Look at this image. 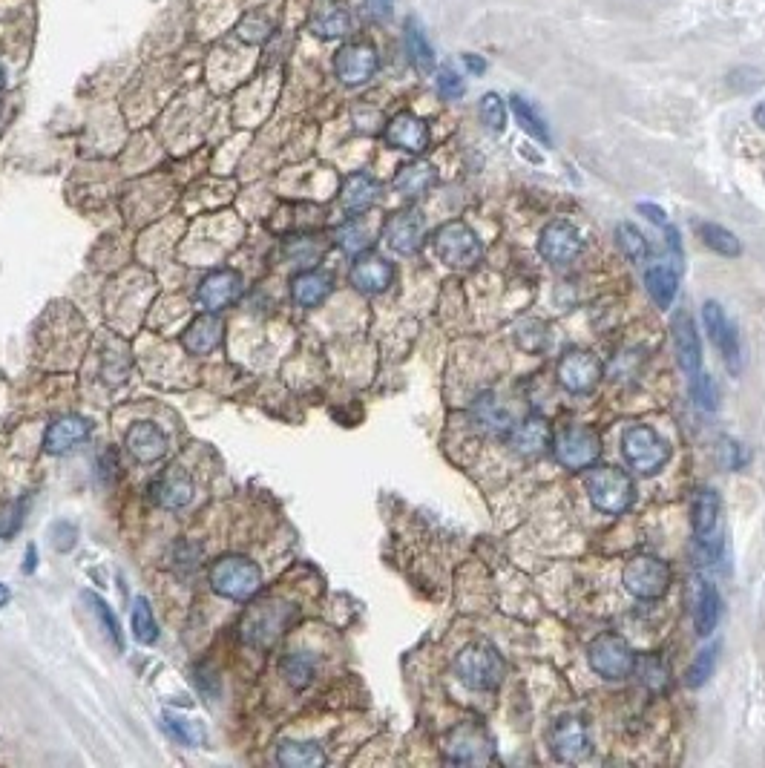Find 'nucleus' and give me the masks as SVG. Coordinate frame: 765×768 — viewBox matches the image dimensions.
Instances as JSON below:
<instances>
[{
    "label": "nucleus",
    "instance_id": "1",
    "mask_svg": "<svg viewBox=\"0 0 765 768\" xmlns=\"http://www.w3.org/2000/svg\"><path fill=\"white\" fill-rule=\"evenodd\" d=\"M208 584L222 599L251 602L262 587V570L245 556H219L208 567Z\"/></svg>",
    "mask_w": 765,
    "mask_h": 768
},
{
    "label": "nucleus",
    "instance_id": "2",
    "mask_svg": "<svg viewBox=\"0 0 765 768\" xmlns=\"http://www.w3.org/2000/svg\"><path fill=\"white\" fill-rule=\"evenodd\" d=\"M590 504L604 515H625L636 501V487L630 475L616 466H599L587 475Z\"/></svg>",
    "mask_w": 765,
    "mask_h": 768
},
{
    "label": "nucleus",
    "instance_id": "3",
    "mask_svg": "<svg viewBox=\"0 0 765 768\" xmlns=\"http://www.w3.org/2000/svg\"><path fill=\"white\" fill-rule=\"evenodd\" d=\"M504 659L492 645H466L455 659V674L472 691H495L504 682Z\"/></svg>",
    "mask_w": 765,
    "mask_h": 768
},
{
    "label": "nucleus",
    "instance_id": "4",
    "mask_svg": "<svg viewBox=\"0 0 765 768\" xmlns=\"http://www.w3.org/2000/svg\"><path fill=\"white\" fill-rule=\"evenodd\" d=\"M297 616V607L294 605H279V602H262V605L251 607L242 619V639L248 645H256V648H268L274 645L279 636L288 630V625L294 622Z\"/></svg>",
    "mask_w": 765,
    "mask_h": 768
},
{
    "label": "nucleus",
    "instance_id": "5",
    "mask_svg": "<svg viewBox=\"0 0 765 768\" xmlns=\"http://www.w3.org/2000/svg\"><path fill=\"white\" fill-rule=\"evenodd\" d=\"M553 452H556V461L564 469L581 472V469L599 461L602 438H599L596 429L573 423V426H564V429H558V435H553Z\"/></svg>",
    "mask_w": 765,
    "mask_h": 768
},
{
    "label": "nucleus",
    "instance_id": "6",
    "mask_svg": "<svg viewBox=\"0 0 765 768\" xmlns=\"http://www.w3.org/2000/svg\"><path fill=\"white\" fill-rule=\"evenodd\" d=\"M435 254L441 256L449 268H475L484 256V245L478 233L466 222H446L432 236Z\"/></svg>",
    "mask_w": 765,
    "mask_h": 768
},
{
    "label": "nucleus",
    "instance_id": "7",
    "mask_svg": "<svg viewBox=\"0 0 765 768\" xmlns=\"http://www.w3.org/2000/svg\"><path fill=\"white\" fill-rule=\"evenodd\" d=\"M443 754L449 763L458 766H487L495 757V743L481 722H461L449 731Z\"/></svg>",
    "mask_w": 765,
    "mask_h": 768
},
{
    "label": "nucleus",
    "instance_id": "8",
    "mask_svg": "<svg viewBox=\"0 0 765 768\" xmlns=\"http://www.w3.org/2000/svg\"><path fill=\"white\" fill-rule=\"evenodd\" d=\"M622 455L630 469L642 472V475H653L662 466L668 464L671 458V446L659 438V432H653L650 426H630L622 438Z\"/></svg>",
    "mask_w": 765,
    "mask_h": 768
},
{
    "label": "nucleus",
    "instance_id": "9",
    "mask_svg": "<svg viewBox=\"0 0 765 768\" xmlns=\"http://www.w3.org/2000/svg\"><path fill=\"white\" fill-rule=\"evenodd\" d=\"M627 593L642 599V602H653V599H662L671 587V567L656 556H636V559L627 561L625 576Z\"/></svg>",
    "mask_w": 765,
    "mask_h": 768
},
{
    "label": "nucleus",
    "instance_id": "10",
    "mask_svg": "<svg viewBox=\"0 0 765 768\" xmlns=\"http://www.w3.org/2000/svg\"><path fill=\"white\" fill-rule=\"evenodd\" d=\"M590 668L604 679H627L636 668V656L619 633H602L587 648Z\"/></svg>",
    "mask_w": 765,
    "mask_h": 768
},
{
    "label": "nucleus",
    "instance_id": "11",
    "mask_svg": "<svg viewBox=\"0 0 765 768\" xmlns=\"http://www.w3.org/2000/svg\"><path fill=\"white\" fill-rule=\"evenodd\" d=\"M702 323L708 328V334H711V340H714V346L722 354V360H725V366H728V372L731 374H740L742 369V346H740V331L734 326V320L725 314V308L714 300H708V303L702 305Z\"/></svg>",
    "mask_w": 765,
    "mask_h": 768
},
{
    "label": "nucleus",
    "instance_id": "12",
    "mask_svg": "<svg viewBox=\"0 0 765 768\" xmlns=\"http://www.w3.org/2000/svg\"><path fill=\"white\" fill-rule=\"evenodd\" d=\"M558 383L573 395H590L602 383L604 366L593 351H567L558 360Z\"/></svg>",
    "mask_w": 765,
    "mask_h": 768
},
{
    "label": "nucleus",
    "instance_id": "13",
    "mask_svg": "<svg viewBox=\"0 0 765 768\" xmlns=\"http://www.w3.org/2000/svg\"><path fill=\"white\" fill-rule=\"evenodd\" d=\"M242 291H245L242 274L233 271V268H219V271H210L208 277L199 282L196 303H199L202 311L219 314L222 308H231L233 303H239Z\"/></svg>",
    "mask_w": 765,
    "mask_h": 768
},
{
    "label": "nucleus",
    "instance_id": "14",
    "mask_svg": "<svg viewBox=\"0 0 765 768\" xmlns=\"http://www.w3.org/2000/svg\"><path fill=\"white\" fill-rule=\"evenodd\" d=\"M550 748L561 763H581L590 757L593 740H590L587 725L579 717H561L550 728Z\"/></svg>",
    "mask_w": 765,
    "mask_h": 768
},
{
    "label": "nucleus",
    "instance_id": "15",
    "mask_svg": "<svg viewBox=\"0 0 765 768\" xmlns=\"http://www.w3.org/2000/svg\"><path fill=\"white\" fill-rule=\"evenodd\" d=\"M383 239L386 245L400 256H412L418 254L423 239H426V225H423V216L418 210H397L386 219L383 225Z\"/></svg>",
    "mask_w": 765,
    "mask_h": 768
},
{
    "label": "nucleus",
    "instance_id": "16",
    "mask_svg": "<svg viewBox=\"0 0 765 768\" xmlns=\"http://www.w3.org/2000/svg\"><path fill=\"white\" fill-rule=\"evenodd\" d=\"M584 242H581V233L576 225L558 219V222H550L541 236H538V254L544 256L550 265H567L573 262L576 256L581 254Z\"/></svg>",
    "mask_w": 765,
    "mask_h": 768
},
{
    "label": "nucleus",
    "instance_id": "17",
    "mask_svg": "<svg viewBox=\"0 0 765 768\" xmlns=\"http://www.w3.org/2000/svg\"><path fill=\"white\" fill-rule=\"evenodd\" d=\"M380 67V58L369 44H348L334 55V72L346 87H360Z\"/></svg>",
    "mask_w": 765,
    "mask_h": 768
},
{
    "label": "nucleus",
    "instance_id": "18",
    "mask_svg": "<svg viewBox=\"0 0 765 768\" xmlns=\"http://www.w3.org/2000/svg\"><path fill=\"white\" fill-rule=\"evenodd\" d=\"M193 478L187 475L182 466H170L167 472H162L153 484H150V495L153 501L167 512L185 510L187 504L193 501Z\"/></svg>",
    "mask_w": 765,
    "mask_h": 768
},
{
    "label": "nucleus",
    "instance_id": "19",
    "mask_svg": "<svg viewBox=\"0 0 765 768\" xmlns=\"http://www.w3.org/2000/svg\"><path fill=\"white\" fill-rule=\"evenodd\" d=\"M93 435V423L81 415H64L55 418L44 432V452L47 455H67L75 446L87 441Z\"/></svg>",
    "mask_w": 765,
    "mask_h": 768
},
{
    "label": "nucleus",
    "instance_id": "20",
    "mask_svg": "<svg viewBox=\"0 0 765 768\" xmlns=\"http://www.w3.org/2000/svg\"><path fill=\"white\" fill-rule=\"evenodd\" d=\"M124 446H127V452L139 461V464H159L164 455H167V438H164V432L156 426V423H150V420H139V423H133L130 429H127V435H124Z\"/></svg>",
    "mask_w": 765,
    "mask_h": 768
},
{
    "label": "nucleus",
    "instance_id": "21",
    "mask_svg": "<svg viewBox=\"0 0 765 768\" xmlns=\"http://www.w3.org/2000/svg\"><path fill=\"white\" fill-rule=\"evenodd\" d=\"M553 443V429L541 415H527L518 420L510 429L512 452L524 455V458H538L547 452V446Z\"/></svg>",
    "mask_w": 765,
    "mask_h": 768
},
{
    "label": "nucleus",
    "instance_id": "22",
    "mask_svg": "<svg viewBox=\"0 0 765 768\" xmlns=\"http://www.w3.org/2000/svg\"><path fill=\"white\" fill-rule=\"evenodd\" d=\"M348 280H351V285H354L360 294H383V291L395 282V268H392V262H386L383 256H360V259L351 265Z\"/></svg>",
    "mask_w": 765,
    "mask_h": 768
},
{
    "label": "nucleus",
    "instance_id": "23",
    "mask_svg": "<svg viewBox=\"0 0 765 768\" xmlns=\"http://www.w3.org/2000/svg\"><path fill=\"white\" fill-rule=\"evenodd\" d=\"M383 136L392 147L403 150V153H423L429 147V139H432L429 124L420 116H412V113H400V116L392 118L386 124Z\"/></svg>",
    "mask_w": 765,
    "mask_h": 768
},
{
    "label": "nucleus",
    "instance_id": "24",
    "mask_svg": "<svg viewBox=\"0 0 765 768\" xmlns=\"http://www.w3.org/2000/svg\"><path fill=\"white\" fill-rule=\"evenodd\" d=\"M673 346H676V360L682 366L685 374H699L702 369V343H699V334H696V323L691 320L688 311H679L673 317Z\"/></svg>",
    "mask_w": 765,
    "mask_h": 768
},
{
    "label": "nucleus",
    "instance_id": "25",
    "mask_svg": "<svg viewBox=\"0 0 765 768\" xmlns=\"http://www.w3.org/2000/svg\"><path fill=\"white\" fill-rule=\"evenodd\" d=\"M222 337H225V326L216 314H199L190 326L185 328L182 334V349L193 357H202V354H210L222 346Z\"/></svg>",
    "mask_w": 765,
    "mask_h": 768
},
{
    "label": "nucleus",
    "instance_id": "26",
    "mask_svg": "<svg viewBox=\"0 0 765 768\" xmlns=\"http://www.w3.org/2000/svg\"><path fill=\"white\" fill-rule=\"evenodd\" d=\"M380 199V182L369 173H351L340 187V205L351 216H360L377 205Z\"/></svg>",
    "mask_w": 765,
    "mask_h": 768
},
{
    "label": "nucleus",
    "instance_id": "27",
    "mask_svg": "<svg viewBox=\"0 0 765 768\" xmlns=\"http://www.w3.org/2000/svg\"><path fill=\"white\" fill-rule=\"evenodd\" d=\"M334 291V280L325 271H300L291 280V297L300 308H317Z\"/></svg>",
    "mask_w": 765,
    "mask_h": 768
},
{
    "label": "nucleus",
    "instance_id": "28",
    "mask_svg": "<svg viewBox=\"0 0 765 768\" xmlns=\"http://www.w3.org/2000/svg\"><path fill=\"white\" fill-rule=\"evenodd\" d=\"M438 182V173H435V167L429 162H412V164H403L400 170H397L395 176V190L400 196H406V199H418L423 196L429 187Z\"/></svg>",
    "mask_w": 765,
    "mask_h": 768
},
{
    "label": "nucleus",
    "instance_id": "29",
    "mask_svg": "<svg viewBox=\"0 0 765 768\" xmlns=\"http://www.w3.org/2000/svg\"><path fill=\"white\" fill-rule=\"evenodd\" d=\"M472 415H475V420H478L487 432H492V435L510 432L512 426L518 423L515 415H512V409H507V406H504L498 397L492 395V392H487V395H481L478 400H475Z\"/></svg>",
    "mask_w": 765,
    "mask_h": 768
},
{
    "label": "nucleus",
    "instance_id": "30",
    "mask_svg": "<svg viewBox=\"0 0 765 768\" xmlns=\"http://www.w3.org/2000/svg\"><path fill=\"white\" fill-rule=\"evenodd\" d=\"M719 518V495L711 487H699L694 492V507H691V524L699 538H708L714 533Z\"/></svg>",
    "mask_w": 765,
    "mask_h": 768
},
{
    "label": "nucleus",
    "instance_id": "31",
    "mask_svg": "<svg viewBox=\"0 0 765 768\" xmlns=\"http://www.w3.org/2000/svg\"><path fill=\"white\" fill-rule=\"evenodd\" d=\"M403 44H406V55L412 61V67L418 72H435V49L429 47L426 32L420 29L418 21H409L403 29Z\"/></svg>",
    "mask_w": 765,
    "mask_h": 768
},
{
    "label": "nucleus",
    "instance_id": "32",
    "mask_svg": "<svg viewBox=\"0 0 765 768\" xmlns=\"http://www.w3.org/2000/svg\"><path fill=\"white\" fill-rule=\"evenodd\" d=\"M645 285H648V294L653 297V303L659 308H671L676 294H679V274L668 268V265H653L648 274H645Z\"/></svg>",
    "mask_w": 765,
    "mask_h": 768
},
{
    "label": "nucleus",
    "instance_id": "33",
    "mask_svg": "<svg viewBox=\"0 0 765 768\" xmlns=\"http://www.w3.org/2000/svg\"><path fill=\"white\" fill-rule=\"evenodd\" d=\"M512 116H515V121L524 127V133H527V136H533L535 141H541L544 147H550V144H553V133H550V127H547V121L541 118V113L535 110L533 104H530L524 95H512Z\"/></svg>",
    "mask_w": 765,
    "mask_h": 768
},
{
    "label": "nucleus",
    "instance_id": "34",
    "mask_svg": "<svg viewBox=\"0 0 765 768\" xmlns=\"http://www.w3.org/2000/svg\"><path fill=\"white\" fill-rule=\"evenodd\" d=\"M719 590L711 582H699V596H696V633L711 636L719 625Z\"/></svg>",
    "mask_w": 765,
    "mask_h": 768
},
{
    "label": "nucleus",
    "instance_id": "35",
    "mask_svg": "<svg viewBox=\"0 0 765 768\" xmlns=\"http://www.w3.org/2000/svg\"><path fill=\"white\" fill-rule=\"evenodd\" d=\"M314 671H317V662H314L311 653L305 651H291L282 659V665H279V674L294 691L308 688L314 682Z\"/></svg>",
    "mask_w": 765,
    "mask_h": 768
},
{
    "label": "nucleus",
    "instance_id": "36",
    "mask_svg": "<svg viewBox=\"0 0 765 768\" xmlns=\"http://www.w3.org/2000/svg\"><path fill=\"white\" fill-rule=\"evenodd\" d=\"M279 766L285 768H320L325 766L323 748L317 743H282L277 751Z\"/></svg>",
    "mask_w": 765,
    "mask_h": 768
},
{
    "label": "nucleus",
    "instance_id": "37",
    "mask_svg": "<svg viewBox=\"0 0 765 768\" xmlns=\"http://www.w3.org/2000/svg\"><path fill=\"white\" fill-rule=\"evenodd\" d=\"M348 29H351V15H348L343 6H325L323 12H317L311 18V32L317 38H325V41H334V38H343Z\"/></svg>",
    "mask_w": 765,
    "mask_h": 768
},
{
    "label": "nucleus",
    "instance_id": "38",
    "mask_svg": "<svg viewBox=\"0 0 765 768\" xmlns=\"http://www.w3.org/2000/svg\"><path fill=\"white\" fill-rule=\"evenodd\" d=\"M696 233H699V239L719 256H740L742 254V245L740 239L734 236V233L728 231V228H722L717 222H699L696 225Z\"/></svg>",
    "mask_w": 765,
    "mask_h": 768
},
{
    "label": "nucleus",
    "instance_id": "39",
    "mask_svg": "<svg viewBox=\"0 0 765 768\" xmlns=\"http://www.w3.org/2000/svg\"><path fill=\"white\" fill-rule=\"evenodd\" d=\"M334 239H337V245H340L346 254H363L371 245V231L360 219H348V222H343V225L337 228Z\"/></svg>",
    "mask_w": 765,
    "mask_h": 768
},
{
    "label": "nucleus",
    "instance_id": "40",
    "mask_svg": "<svg viewBox=\"0 0 765 768\" xmlns=\"http://www.w3.org/2000/svg\"><path fill=\"white\" fill-rule=\"evenodd\" d=\"M133 636L141 645H153L159 639V625L153 619V607L144 596L133 602Z\"/></svg>",
    "mask_w": 765,
    "mask_h": 768
},
{
    "label": "nucleus",
    "instance_id": "41",
    "mask_svg": "<svg viewBox=\"0 0 765 768\" xmlns=\"http://www.w3.org/2000/svg\"><path fill=\"white\" fill-rule=\"evenodd\" d=\"M616 239H619V248H622V254H625L627 259H633V262H645V259H648V239H645V233L639 231L636 225L622 222V225L616 228Z\"/></svg>",
    "mask_w": 765,
    "mask_h": 768
},
{
    "label": "nucleus",
    "instance_id": "42",
    "mask_svg": "<svg viewBox=\"0 0 765 768\" xmlns=\"http://www.w3.org/2000/svg\"><path fill=\"white\" fill-rule=\"evenodd\" d=\"M478 113H481L484 127H489L492 133H501L507 127V107H504V101H501L498 93L484 95L481 104H478Z\"/></svg>",
    "mask_w": 765,
    "mask_h": 768
},
{
    "label": "nucleus",
    "instance_id": "43",
    "mask_svg": "<svg viewBox=\"0 0 765 768\" xmlns=\"http://www.w3.org/2000/svg\"><path fill=\"white\" fill-rule=\"evenodd\" d=\"M164 725H167V731H170L179 743L190 745V748L202 745V740H205V731L193 720H185V717H179V714H164Z\"/></svg>",
    "mask_w": 765,
    "mask_h": 768
},
{
    "label": "nucleus",
    "instance_id": "44",
    "mask_svg": "<svg viewBox=\"0 0 765 768\" xmlns=\"http://www.w3.org/2000/svg\"><path fill=\"white\" fill-rule=\"evenodd\" d=\"M274 32V26L268 24L265 15H245L239 26H236V35L245 41V44H262L268 35Z\"/></svg>",
    "mask_w": 765,
    "mask_h": 768
},
{
    "label": "nucleus",
    "instance_id": "45",
    "mask_svg": "<svg viewBox=\"0 0 765 768\" xmlns=\"http://www.w3.org/2000/svg\"><path fill=\"white\" fill-rule=\"evenodd\" d=\"M714 665H717V648H705V651L696 653L694 665L688 668V685H691V688L705 685L708 676L714 674Z\"/></svg>",
    "mask_w": 765,
    "mask_h": 768
},
{
    "label": "nucleus",
    "instance_id": "46",
    "mask_svg": "<svg viewBox=\"0 0 765 768\" xmlns=\"http://www.w3.org/2000/svg\"><path fill=\"white\" fill-rule=\"evenodd\" d=\"M691 395H694V403L705 412H714L717 409V389H714V380L708 374H694L691 377Z\"/></svg>",
    "mask_w": 765,
    "mask_h": 768
},
{
    "label": "nucleus",
    "instance_id": "47",
    "mask_svg": "<svg viewBox=\"0 0 765 768\" xmlns=\"http://www.w3.org/2000/svg\"><path fill=\"white\" fill-rule=\"evenodd\" d=\"M285 254L291 256V259H297L300 265H311V262L320 259L323 245H317L314 239H291V242L285 245Z\"/></svg>",
    "mask_w": 765,
    "mask_h": 768
},
{
    "label": "nucleus",
    "instance_id": "48",
    "mask_svg": "<svg viewBox=\"0 0 765 768\" xmlns=\"http://www.w3.org/2000/svg\"><path fill=\"white\" fill-rule=\"evenodd\" d=\"M438 90H441L443 98H449V101L461 98V95H464V78H461V72L446 64V67L438 72Z\"/></svg>",
    "mask_w": 765,
    "mask_h": 768
},
{
    "label": "nucleus",
    "instance_id": "49",
    "mask_svg": "<svg viewBox=\"0 0 765 768\" xmlns=\"http://www.w3.org/2000/svg\"><path fill=\"white\" fill-rule=\"evenodd\" d=\"M90 602H93V610H95V616L101 619V625H104V630L113 636V642H116V648H121V633H118V619L110 613V607H107V602L104 599H98V596H87Z\"/></svg>",
    "mask_w": 765,
    "mask_h": 768
},
{
    "label": "nucleus",
    "instance_id": "50",
    "mask_svg": "<svg viewBox=\"0 0 765 768\" xmlns=\"http://www.w3.org/2000/svg\"><path fill=\"white\" fill-rule=\"evenodd\" d=\"M639 210H642L648 219H653L659 228H665V225H668V219H665V210L659 208V205H648V202H642V205H639Z\"/></svg>",
    "mask_w": 765,
    "mask_h": 768
},
{
    "label": "nucleus",
    "instance_id": "51",
    "mask_svg": "<svg viewBox=\"0 0 765 768\" xmlns=\"http://www.w3.org/2000/svg\"><path fill=\"white\" fill-rule=\"evenodd\" d=\"M464 64L469 67V72H472V75H484V72H487V61H484L481 55H472V52H466Z\"/></svg>",
    "mask_w": 765,
    "mask_h": 768
},
{
    "label": "nucleus",
    "instance_id": "52",
    "mask_svg": "<svg viewBox=\"0 0 765 768\" xmlns=\"http://www.w3.org/2000/svg\"><path fill=\"white\" fill-rule=\"evenodd\" d=\"M371 3H374V9H377L380 18H389V15H392V3H395V0H371Z\"/></svg>",
    "mask_w": 765,
    "mask_h": 768
},
{
    "label": "nucleus",
    "instance_id": "53",
    "mask_svg": "<svg viewBox=\"0 0 765 768\" xmlns=\"http://www.w3.org/2000/svg\"><path fill=\"white\" fill-rule=\"evenodd\" d=\"M754 121H757L760 130H765V104H757V107H754Z\"/></svg>",
    "mask_w": 765,
    "mask_h": 768
},
{
    "label": "nucleus",
    "instance_id": "54",
    "mask_svg": "<svg viewBox=\"0 0 765 768\" xmlns=\"http://www.w3.org/2000/svg\"><path fill=\"white\" fill-rule=\"evenodd\" d=\"M9 602V587L6 584H0V607Z\"/></svg>",
    "mask_w": 765,
    "mask_h": 768
},
{
    "label": "nucleus",
    "instance_id": "55",
    "mask_svg": "<svg viewBox=\"0 0 765 768\" xmlns=\"http://www.w3.org/2000/svg\"><path fill=\"white\" fill-rule=\"evenodd\" d=\"M0 90H3V70H0Z\"/></svg>",
    "mask_w": 765,
    "mask_h": 768
},
{
    "label": "nucleus",
    "instance_id": "56",
    "mask_svg": "<svg viewBox=\"0 0 765 768\" xmlns=\"http://www.w3.org/2000/svg\"><path fill=\"white\" fill-rule=\"evenodd\" d=\"M0 113H3V107H0Z\"/></svg>",
    "mask_w": 765,
    "mask_h": 768
}]
</instances>
